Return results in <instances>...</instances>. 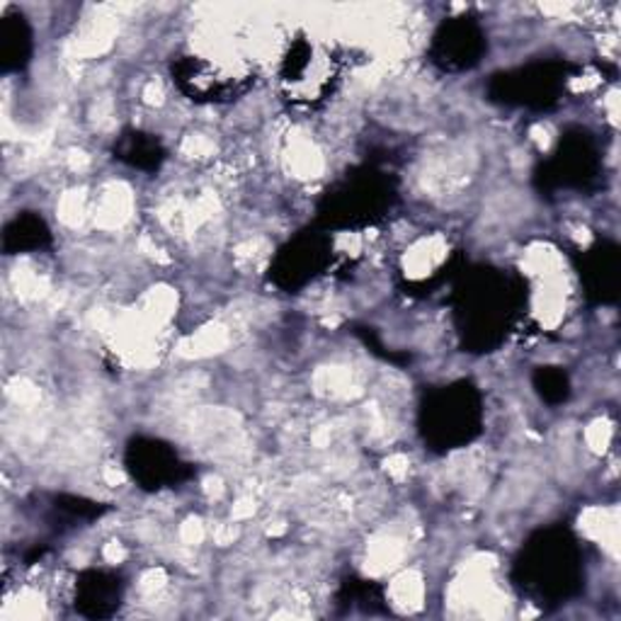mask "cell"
I'll list each match as a JSON object with an SVG mask.
<instances>
[{"mask_svg": "<svg viewBox=\"0 0 621 621\" xmlns=\"http://www.w3.org/2000/svg\"><path fill=\"white\" fill-rule=\"evenodd\" d=\"M457 23L445 25V29L437 35V49L442 51V59L447 63H464L467 57H473L481 49V35L469 17H455Z\"/></svg>", "mask_w": 621, "mask_h": 621, "instance_id": "6da1fadb", "label": "cell"}]
</instances>
